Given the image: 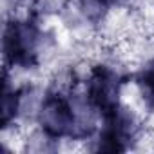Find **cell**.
Returning a JSON list of instances; mask_svg holds the SVG:
<instances>
[{
  "label": "cell",
  "mask_w": 154,
  "mask_h": 154,
  "mask_svg": "<svg viewBox=\"0 0 154 154\" xmlns=\"http://www.w3.org/2000/svg\"><path fill=\"white\" fill-rule=\"evenodd\" d=\"M118 94H120L118 74L105 65L94 67L87 82V96L93 107H96L102 112V116H107L120 107Z\"/></svg>",
  "instance_id": "obj_3"
},
{
  "label": "cell",
  "mask_w": 154,
  "mask_h": 154,
  "mask_svg": "<svg viewBox=\"0 0 154 154\" xmlns=\"http://www.w3.org/2000/svg\"><path fill=\"white\" fill-rule=\"evenodd\" d=\"M18 100H20V91H9V87L6 84L4 98H2V127H8L11 123V120L17 116Z\"/></svg>",
  "instance_id": "obj_4"
},
{
  "label": "cell",
  "mask_w": 154,
  "mask_h": 154,
  "mask_svg": "<svg viewBox=\"0 0 154 154\" xmlns=\"http://www.w3.org/2000/svg\"><path fill=\"white\" fill-rule=\"evenodd\" d=\"M138 84H140V89L147 105L154 107V67L141 72V76L138 78Z\"/></svg>",
  "instance_id": "obj_5"
},
{
  "label": "cell",
  "mask_w": 154,
  "mask_h": 154,
  "mask_svg": "<svg viewBox=\"0 0 154 154\" xmlns=\"http://www.w3.org/2000/svg\"><path fill=\"white\" fill-rule=\"evenodd\" d=\"M38 123L45 136L58 140L63 136H72L76 127V116L71 103L58 93H49L38 111Z\"/></svg>",
  "instance_id": "obj_2"
},
{
  "label": "cell",
  "mask_w": 154,
  "mask_h": 154,
  "mask_svg": "<svg viewBox=\"0 0 154 154\" xmlns=\"http://www.w3.org/2000/svg\"><path fill=\"white\" fill-rule=\"evenodd\" d=\"M4 56L8 63L33 67L38 58V31L31 22H9L4 29Z\"/></svg>",
  "instance_id": "obj_1"
},
{
  "label": "cell",
  "mask_w": 154,
  "mask_h": 154,
  "mask_svg": "<svg viewBox=\"0 0 154 154\" xmlns=\"http://www.w3.org/2000/svg\"><path fill=\"white\" fill-rule=\"evenodd\" d=\"M91 2L98 8V9H102V8H114V6H122V4H125L127 0H91Z\"/></svg>",
  "instance_id": "obj_6"
}]
</instances>
